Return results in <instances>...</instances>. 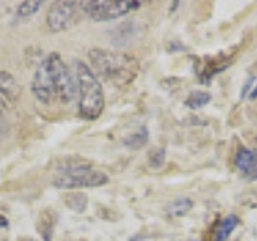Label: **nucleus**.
<instances>
[{"label":"nucleus","instance_id":"6","mask_svg":"<svg viewBox=\"0 0 257 241\" xmlns=\"http://www.w3.org/2000/svg\"><path fill=\"white\" fill-rule=\"evenodd\" d=\"M236 47L231 48L228 52H222L215 56H204V58H198L193 56V69L201 84L209 85L214 76L220 74L222 71L227 69L235 60Z\"/></svg>","mask_w":257,"mask_h":241},{"label":"nucleus","instance_id":"22","mask_svg":"<svg viewBox=\"0 0 257 241\" xmlns=\"http://www.w3.org/2000/svg\"><path fill=\"white\" fill-rule=\"evenodd\" d=\"M249 98H251V100H255V98H257V85L252 88V92L249 93Z\"/></svg>","mask_w":257,"mask_h":241},{"label":"nucleus","instance_id":"12","mask_svg":"<svg viewBox=\"0 0 257 241\" xmlns=\"http://www.w3.org/2000/svg\"><path fill=\"white\" fill-rule=\"evenodd\" d=\"M148 139H150L148 129L145 127V126H142L137 132L127 135L122 142H124V145H125L127 148H131V150H140V148H143L145 145L148 143Z\"/></svg>","mask_w":257,"mask_h":241},{"label":"nucleus","instance_id":"8","mask_svg":"<svg viewBox=\"0 0 257 241\" xmlns=\"http://www.w3.org/2000/svg\"><path fill=\"white\" fill-rule=\"evenodd\" d=\"M21 96V85L8 71H0V114L10 111Z\"/></svg>","mask_w":257,"mask_h":241},{"label":"nucleus","instance_id":"11","mask_svg":"<svg viewBox=\"0 0 257 241\" xmlns=\"http://www.w3.org/2000/svg\"><path fill=\"white\" fill-rule=\"evenodd\" d=\"M255 159H257V153H254L252 150H247L244 147H239L236 150V155H235V159H233V161H235V166L244 175V174L249 172V169L254 166Z\"/></svg>","mask_w":257,"mask_h":241},{"label":"nucleus","instance_id":"5","mask_svg":"<svg viewBox=\"0 0 257 241\" xmlns=\"http://www.w3.org/2000/svg\"><path fill=\"white\" fill-rule=\"evenodd\" d=\"M142 2L139 0H95V2H82V12L93 21H111L122 18L131 12L139 10Z\"/></svg>","mask_w":257,"mask_h":241},{"label":"nucleus","instance_id":"15","mask_svg":"<svg viewBox=\"0 0 257 241\" xmlns=\"http://www.w3.org/2000/svg\"><path fill=\"white\" fill-rule=\"evenodd\" d=\"M212 100V95L209 92H201V90H195L188 95V98L185 100V104L190 108V109H201L204 108L206 104H209Z\"/></svg>","mask_w":257,"mask_h":241},{"label":"nucleus","instance_id":"18","mask_svg":"<svg viewBox=\"0 0 257 241\" xmlns=\"http://www.w3.org/2000/svg\"><path fill=\"white\" fill-rule=\"evenodd\" d=\"M239 203L247 207H257V195L255 193H244V195L239 198Z\"/></svg>","mask_w":257,"mask_h":241},{"label":"nucleus","instance_id":"17","mask_svg":"<svg viewBox=\"0 0 257 241\" xmlns=\"http://www.w3.org/2000/svg\"><path fill=\"white\" fill-rule=\"evenodd\" d=\"M166 163V148H156L148 155V164L151 169H161Z\"/></svg>","mask_w":257,"mask_h":241},{"label":"nucleus","instance_id":"23","mask_svg":"<svg viewBox=\"0 0 257 241\" xmlns=\"http://www.w3.org/2000/svg\"><path fill=\"white\" fill-rule=\"evenodd\" d=\"M18 241H32L31 238H26V236H23V238H20Z\"/></svg>","mask_w":257,"mask_h":241},{"label":"nucleus","instance_id":"7","mask_svg":"<svg viewBox=\"0 0 257 241\" xmlns=\"http://www.w3.org/2000/svg\"><path fill=\"white\" fill-rule=\"evenodd\" d=\"M79 2H53L47 12V26L52 32H63L77 21Z\"/></svg>","mask_w":257,"mask_h":241},{"label":"nucleus","instance_id":"9","mask_svg":"<svg viewBox=\"0 0 257 241\" xmlns=\"http://www.w3.org/2000/svg\"><path fill=\"white\" fill-rule=\"evenodd\" d=\"M239 225V219L235 215V214H228L227 217H223V219L215 225V230H214V241H227L231 233L235 231V228Z\"/></svg>","mask_w":257,"mask_h":241},{"label":"nucleus","instance_id":"14","mask_svg":"<svg viewBox=\"0 0 257 241\" xmlns=\"http://www.w3.org/2000/svg\"><path fill=\"white\" fill-rule=\"evenodd\" d=\"M64 204H66L69 209H72L74 212L82 214V212H85V209H87L88 199H87V196L84 195V193L71 191V193H68L66 196H64Z\"/></svg>","mask_w":257,"mask_h":241},{"label":"nucleus","instance_id":"3","mask_svg":"<svg viewBox=\"0 0 257 241\" xmlns=\"http://www.w3.org/2000/svg\"><path fill=\"white\" fill-rule=\"evenodd\" d=\"M74 68L79 95L77 114L85 120L98 119L104 109V92L100 84V79L93 74L90 66H87L82 61H76Z\"/></svg>","mask_w":257,"mask_h":241},{"label":"nucleus","instance_id":"20","mask_svg":"<svg viewBox=\"0 0 257 241\" xmlns=\"http://www.w3.org/2000/svg\"><path fill=\"white\" fill-rule=\"evenodd\" d=\"M244 177L249 180V182H254V180H257V159H255V163H254V166L249 169V172L247 174H244Z\"/></svg>","mask_w":257,"mask_h":241},{"label":"nucleus","instance_id":"21","mask_svg":"<svg viewBox=\"0 0 257 241\" xmlns=\"http://www.w3.org/2000/svg\"><path fill=\"white\" fill-rule=\"evenodd\" d=\"M7 227H8V219L4 214H0V228H7Z\"/></svg>","mask_w":257,"mask_h":241},{"label":"nucleus","instance_id":"10","mask_svg":"<svg viewBox=\"0 0 257 241\" xmlns=\"http://www.w3.org/2000/svg\"><path fill=\"white\" fill-rule=\"evenodd\" d=\"M37 231L44 241H52L53 231H55V215L52 214V211H44L39 215Z\"/></svg>","mask_w":257,"mask_h":241},{"label":"nucleus","instance_id":"19","mask_svg":"<svg viewBox=\"0 0 257 241\" xmlns=\"http://www.w3.org/2000/svg\"><path fill=\"white\" fill-rule=\"evenodd\" d=\"M254 82H255V76H251V77H247V80H246V82H244L243 88H241V96H239V98H244L246 95L249 96V93L252 92V85H254Z\"/></svg>","mask_w":257,"mask_h":241},{"label":"nucleus","instance_id":"4","mask_svg":"<svg viewBox=\"0 0 257 241\" xmlns=\"http://www.w3.org/2000/svg\"><path fill=\"white\" fill-rule=\"evenodd\" d=\"M109 182L108 175L101 171L92 169L90 163L71 161L60 169V174L53 179V187L58 190L77 191L82 188L103 187Z\"/></svg>","mask_w":257,"mask_h":241},{"label":"nucleus","instance_id":"13","mask_svg":"<svg viewBox=\"0 0 257 241\" xmlns=\"http://www.w3.org/2000/svg\"><path fill=\"white\" fill-rule=\"evenodd\" d=\"M193 209V199L190 198H177L167 206V214L171 217H185Z\"/></svg>","mask_w":257,"mask_h":241},{"label":"nucleus","instance_id":"24","mask_svg":"<svg viewBox=\"0 0 257 241\" xmlns=\"http://www.w3.org/2000/svg\"><path fill=\"white\" fill-rule=\"evenodd\" d=\"M185 241H196V239H185Z\"/></svg>","mask_w":257,"mask_h":241},{"label":"nucleus","instance_id":"1","mask_svg":"<svg viewBox=\"0 0 257 241\" xmlns=\"http://www.w3.org/2000/svg\"><path fill=\"white\" fill-rule=\"evenodd\" d=\"M32 95L42 104H68L76 98V77L60 53H48L37 66L31 82Z\"/></svg>","mask_w":257,"mask_h":241},{"label":"nucleus","instance_id":"2","mask_svg":"<svg viewBox=\"0 0 257 241\" xmlns=\"http://www.w3.org/2000/svg\"><path fill=\"white\" fill-rule=\"evenodd\" d=\"M88 60L92 64L90 69L96 77L116 87L132 84L135 77L139 76V61L132 55L103 50V48H92L88 52Z\"/></svg>","mask_w":257,"mask_h":241},{"label":"nucleus","instance_id":"16","mask_svg":"<svg viewBox=\"0 0 257 241\" xmlns=\"http://www.w3.org/2000/svg\"><path fill=\"white\" fill-rule=\"evenodd\" d=\"M44 2H40V0H28V2H21L16 8V15H18V18H29L34 13H37L40 10V7H42Z\"/></svg>","mask_w":257,"mask_h":241}]
</instances>
